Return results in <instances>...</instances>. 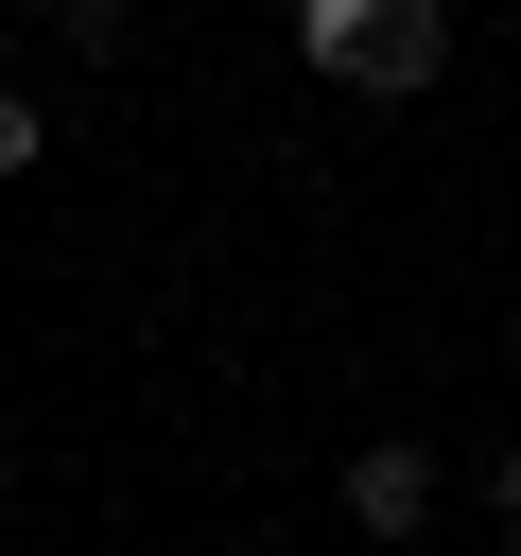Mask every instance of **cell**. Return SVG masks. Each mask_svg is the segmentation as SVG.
I'll use <instances>...</instances> for the list:
<instances>
[{
    "instance_id": "obj_1",
    "label": "cell",
    "mask_w": 521,
    "mask_h": 556,
    "mask_svg": "<svg viewBox=\"0 0 521 556\" xmlns=\"http://www.w3.org/2000/svg\"><path fill=\"white\" fill-rule=\"evenodd\" d=\"M295 52L330 87H365V104H417L452 70V0H295Z\"/></svg>"
},
{
    "instance_id": "obj_2",
    "label": "cell",
    "mask_w": 521,
    "mask_h": 556,
    "mask_svg": "<svg viewBox=\"0 0 521 556\" xmlns=\"http://www.w3.org/2000/svg\"><path fill=\"white\" fill-rule=\"evenodd\" d=\"M330 504H347V539L417 556V539H434V504H452V469H434V434H365V452L330 469Z\"/></svg>"
},
{
    "instance_id": "obj_3",
    "label": "cell",
    "mask_w": 521,
    "mask_h": 556,
    "mask_svg": "<svg viewBox=\"0 0 521 556\" xmlns=\"http://www.w3.org/2000/svg\"><path fill=\"white\" fill-rule=\"evenodd\" d=\"M52 35H69V52H122V35H139V0H52Z\"/></svg>"
},
{
    "instance_id": "obj_4",
    "label": "cell",
    "mask_w": 521,
    "mask_h": 556,
    "mask_svg": "<svg viewBox=\"0 0 521 556\" xmlns=\"http://www.w3.org/2000/svg\"><path fill=\"white\" fill-rule=\"evenodd\" d=\"M35 156H52V104H35V87H0V174H35Z\"/></svg>"
},
{
    "instance_id": "obj_5",
    "label": "cell",
    "mask_w": 521,
    "mask_h": 556,
    "mask_svg": "<svg viewBox=\"0 0 521 556\" xmlns=\"http://www.w3.org/2000/svg\"><path fill=\"white\" fill-rule=\"evenodd\" d=\"M469 486H486V521H504V539H521V434H504V452H486V469H469Z\"/></svg>"
},
{
    "instance_id": "obj_6",
    "label": "cell",
    "mask_w": 521,
    "mask_h": 556,
    "mask_svg": "<svg viewBox=\"0 0 521 556\" xmlns=\"http://www.w3.org/2000/svg\"><path fill=\"white\" fill-rule=\"evenodd\" d=\"M243 17H295V0H243Z\"/></svg>"
},
{
    "instance_id": "obj_7",
    "label": "cell",
    "mask_w": 521,
    "mask_h": 556,
    "mask_svg": "<svg viewBox=\"0 0 521 556\" xmlns=\"http://www.w3.org/2000/svg\"><path fill=\"white\" fill-rule=\"evenodd\" d=\"M0 521H17V486H0Z\"/></svg>"
}]
</instances>
